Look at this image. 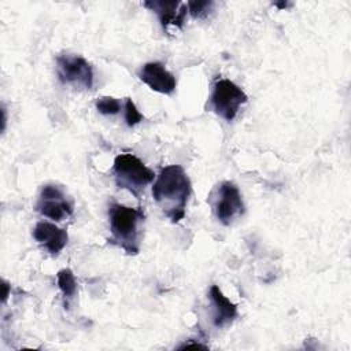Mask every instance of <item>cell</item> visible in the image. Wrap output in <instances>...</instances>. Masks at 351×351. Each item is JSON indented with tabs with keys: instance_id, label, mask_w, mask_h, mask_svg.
Listing matches in <instances>:
<instances>
[{
	"instance_id": "obj_1",
	"label": "cell",
	"mask_w": 351,
	"mask_h": 351,
	"mask_svg": "<svg viewBox=\"0 0 351 351\" xmlns=\"http://www.w3.org/2000/svg\"><path fill=\"white\" fill-rule=\"evenodd\" d=\"M191 192V180L185 170L178 165L163 167L152 185V197L155 203L173 223L185 217Z\"/></svg>"
},
{
	"instance_id": "obj_2",
	"label": "cell",
	"mask_w": 351,
	"mask_h": 351,
	"mask_svg": "<svg viewBox=\"0 0 351 351\" xmlns=\"http://www.w3.org/2000/svg\"><path fill=\"white\" fill-rule=\"evenodd\" d=\"M144 219L145 214L141 207L134 208L119 203H111L108 207L110 241L129 255L138 254Z\"/></svg>"
},
{
	"instance_id": "obj_3",
	"label": "cell",
	"mask_w": 351,
	"mask_h": 351,
	"mask_svg": "<svg viewBox=\"0 0 351 351\" xmlns=\"http://www.w3.org/2000/svg\"><path fill=\"white\" fill-rule=\"evenodd\" d=\"M112 171L117 185L128 189L134 196H138L155 178V173L133 154H119L115 156Z\"/></svg>"
},
{
	"instance_id": "obj_4",
	"label": "cell",
	"mask_w": 351,
	"mask_h": 351,
	"mask_svg": "<svg viewBox=\"0 0 351 351\" xmlns=\"http://www.w3.org/2000/svg\"><path fill=\"white\" fill-rule=\"evenodd\" d=\"M244 103H247V95L233 81L221 78L214 84L208 106L225 121H233Z\"/></svg>"
},
{
	"instance_id": "obj_5",
	"label": "cell",
	"mask_w": 351,
	"mask_h": 351,
	"mask_svg": "<svg viewBox=\"0 0 351 351\" xmlns=\"http://www.w3.org/2000/svg\"><path fill=\"white\" fill-rule=\"evenodd\" d=\"M210 202L217 219L226 226L244 214L241 193L237 185L230 181H222L211 192Z\"/></svg>"
},
{
	"instance_id": "obj_6",
	"label": "cell",
	"mask_w": 351,
	"mask_h": 351,
	"mask_svg": "<svg viewBox=\"0 0 351 351\" xmlns=\"http://www.w3.org/2000/svg\"><path fill=\"white\" fill-rule=\"evenodd\" d=\"M56 74L63 85H71L77 89H90L93 86V69L80 55L62 53L56 56Z\"/></svg>"
},
{
	"instance_id": "obj_7",
	"label": "cell",
	"mask_w": 351,
	"mask_h": 351,
	"mask_svg": "<svg viewBox=\"0 0 351 351\" xmlns=\"http://www.w3.org/2000/svg\"><path fill=\"white\" fill-rule=\"evenodd\" d=\"M36 210L53 221H63L73 214V203L64 191L55 184H47L41 188Z\"/></svg>"
},
{
	"instance_id": "obj_8",
	"label": "cell",
	"mask_w": 351,
	"mask_h": 351,
	"mask_svg": "<svg viewBox=\"0 0 351 351\" xmlns=\"http://www.w3.org/2000/svg\"><path fill=\"white\" fill-rule=\"evenodd\" d=\"M138 77L152 90L163 95H171L177 86L176 77L160 62L145 63L138 71Z\"/></svg>"
},
{
	"instance_id": "obj_9",
	"label": "cell",
	"mask_w": 351,
	"mask_h": 351,
	"mask_svg": "<svg viewBox=\"0 0 351 351\" xmlns=\"http://www.w3.org/2000/svg\"><path fill=\"white\" fill-rule=\"evenodd\" d=\"M144 7L154 11L162 27L166 30L169 26H174L177 29H181L185 23V16L188 12L186 3L181 1H166V0H151L144 1Z\"/></svg>"
},
{
	"instance_id": "obj_10",
	"label": "cell",
	"mask_w": 351,
	"mask_h": 351,
	"mask_svg": "<svg viewBox=\"0 0 351 351\" xmlns=\"http://www.w3.org/2000/svg\"><path fill=\"white\" fill-rule=\"evenodd\" d=\"M34 240L51 255L56 256L67 244V232L52 222L40 221L33 229Z\"/></svg>"
},
{
	"instance_id": "obj_11",
	"label": "cell",
	"mask_w": 351,
	"mask_h": 351,
	"mask_svg": "<svg viewBox=\"0 0 351 351\" xmlns=\"http://www.w3.org/2000/svg\"><path fill=\"white\" fill-rule=\"evenodd\" d=\"M208 298L213 307V325L215 328H223L232 324L237 317V306L222 293L218 285H211Z\"/></svg>"
},
{
	"instance_id": "obj_12",
	"label": "cell",
	"mask_w": 351,
	"mask_h": 351,
	"mask_svg": "<svg viewBox=\"0 0 351 351\" xmlns=\"http://www.w3.org/2000/svg\"><path fill=\"white\" fill-rule=\"evenodd\" d=\"M56 282L64 299H71L77 292V281L70 269H62L56 274Z\"/></svg>"
},
{
	"instance_id": "obj_13",
	"label": "cell",
	"mask_w": 351,
	"mask_h": 351,
	"mask_svg": "<svg viewBox=\"0 0 351 351\" xmlns=\"http://www.w3.org/2000/svg\"><path fill=\"white\" fill-rule=\"evenodd\" d=\"M96 108L103 115H115L121 110V101L111 96H103L96 101Z\"/></svg>"
},
{
	"instance_id": "obj_14",
	"label": "cell",
	"mask_w": 351,
	"mask_h": 351,
	"mask_svg": "<svg viewBox=\"0 0 351 351\" xmlns=\"http://www.w3.org/2000/svg\"><path fill=\"white\" fill-rule=\"evenodd\" d=\"M188 11L191 12V15L193 18H206L214 7V1H208V0H203V1H188L186 3Z\"/></svg>"
},
{
	"instance_id": "obj_15",
	"label": "cell",
	"mask_w": 351,
	"mask_h": 351,
	"mask_svg": "<svg viewBox=\"0 0 351 351\" xmlns=\"http://www.w3.org/2000/svg\"><path fill=\"white\" fill-rule=\"evenodd\" d=\"M143 119H144V117L137 110L134 101L128 97L126 101H125V121H126V125L129 128H132V126H136L137 123H140Z\"/></svg>"
},
{
	"instance_id": "obj_16",
	"label": "cell",
	"mask_w": 351,
	"mask_h": 351,
	"mask_svg": "<svg viewBox=\"0 0 351 351\" xmlns=\"http://www.w3.org/2000/svg\"><path fill=\"white\" fill-rule=\"evenodd\" d=\"M180 350H185V348H203V350H207L208 347L206 344H202L199 341H185L184 344H181L178 347Z\"/></svg>"
},
{
	"instance_id": "obj_17",
	"label": "cell",
	"mask_w": 351,
	"mask_h": 351,
	"mask_svg": "<svg viewBox=\"0 0 351 351\" xmlns=\"http://www.w3.org/2000/svg\"><path fill=\"white\" fill-rule=\"evenodd\" d=\"M3 287H4V293H3V302H5V299H7V296H8V288H10V287H8V284H7V282H4V285H3Z\"/></svg>"
},
{
	"instance_id": "obj_18",
	"label": "cell",
	"mask_w": 351,
	"mask_h": 351,
	"mask_svg": "<svg viewBox=\"0 0 351 351\" xmlns=\"http://www.w3.org/2000/svg\"><path fill=\"white\" fill-rule=\"evenodd\" d=\"M5 128V108L3 107V130Z\"/></svg>"
},
{
	"instance_id": "obj_19",
	"label": "cell",
	"mask_w": 351,
	"mask_h": 351,
	"mask_svg": "<svg viewBox=\"0 0 351 351\" xmlns=\"http://www.w3.org/2000/svg\"><path fill=\"white\" fill-rule=\"evenodd\" d=\"M276 5H277V7H287L288 4H287V3H281V4H280V3H276Z\"/></svg>"
}]
</instances>
